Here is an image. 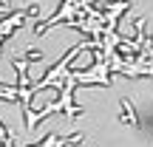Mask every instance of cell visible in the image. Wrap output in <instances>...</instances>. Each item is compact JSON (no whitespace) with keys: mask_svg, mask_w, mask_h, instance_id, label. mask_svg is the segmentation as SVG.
I'll return each instance as SVG.
<instances>
[{"mask_svg":"<svg viewBox=\"0 0 153 147\" xmlns=\"http://www.w3.org/2000/svg\"><path fill=\"white\" fill-rule=\"evenodd\" d=\"M91 6H94V0H65V3H62V9L57 11V14H51L45 23H40V26H37V34H45L48 28L60 26V23L71 20V17H79V14H85V11L91 9Z\"/></svg>","mask_w":153,"mask_h":147,"instance_id":"1","label":"cell"},{"mask_svg":"<svg viewBox=\"0 0 153 147\" xmlns=\"http://www.w3.org/2000/svg\"><path fill=\"white\" fill-rule=\"evenodd\" d=\"M122 108H125V116H128V125H131V127H136L139 122H136V116H133V108H131V102H128V99H122Z\"/></svg>","mask_w":153,"mask_h":147,"instance_id":"2","label":"cell"}]
</instances>
